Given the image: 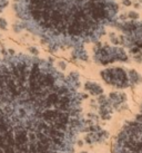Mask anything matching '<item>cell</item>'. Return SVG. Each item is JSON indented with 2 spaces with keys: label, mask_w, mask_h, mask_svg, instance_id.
I'll use <instances>...</instances> for the list:
<instances>
[{
  "label": "cell",
  "mask_w": 142,
  "mask_h": 153,
  "mask_svg": "<svg viewBox=\"0 0 142 153\" xmlns=\"http://www.w3.org/2000/svg\"><path fill=\"white\" fill-rule=\"evenodd\" d=\"M45 59L0 58V153H72L84 132L83 95Z\"/></svg>",
  "instance_id": "cell-1"
},
{
  "label": "cell",
  "mask_w": 142,
  "mask_h": 153,
  "mask_svg": "<svg viewBox=\"0 0 142 153\" xmlns=\"http://www.w3.org/2000/svg\"><path fill=\"white\" fill-rule=\"evenodd\" d=\"M21 25L52 49L97 42L117 17L116 0H15Z\"/></svg>",
  "instance_id": "cell-2"
},
{
  "label": "cell",
  "mask_w": 142,
  "mask_h": 153,
  "mask_svg": "<svg viewBox=\"0 0 142 153\" xmlns=\"http://www.w3.org/2000/svg\"><path fill=\"white\" fill-rule=\"evenodd\" d=\"M114 153H142V108L140 114L127 122L119 132L114 145Z\"/></svg>",
  "instance_id": "cell-3"
},
{
  "label": "cell",
  "mask_w": 142,
  "mask_h": 153,
  "mask_svg": "<svg viewBox=\"0 0 142 153\" xmlns=\"http://www.w3.org/2000/svg\"><path fill=\"white\" fill-rule=\"evenodd\" d=\"M101 76L103 77L108 84H111L113 86H117L120 88H124L129 86V78L127 76V73L122 68H111L105 69L101 72Z\"/></svg>",
  "instance_id": "cell-4"
},
{
  "label": "cell",
  "mask_w": 142,
  "mask_h": 153,
  "mask_svg": "<svg viewBox=\"0 0 142 153\" xmlns=\"http://www.w3.org/2000/svg\"><path fill=\"white\" fill-rule=\"evenodd\" d=\"M128 57L121 48H111L105 46L98 49L96 53V60L101 64H108L114 60H127Z\"/></svg>",
  "instance_id": "cell-5"
},
{
  "label": "cell",
  "mask_w": 142,
  "mask_h": 153,
  "mask_svg": "<svg viewBox=\"0 0 142 153\" xmlns=\"http://www.w3.org/2000/svg\"><path fill=\"white\" fill-rule=\"evenodd\" d=\"M109 137V133L105 130H101L99 132H91L84 136V142L88 144H98L103 143Z\"/></svg>",
  "instance_id": "cell-6"
},
{
  "label": "cell",
  "mask_w": 142,
  "mask_h": 153,
  "mask_svg": "<svg viewBox=\"0 0 142 153\" xmlns=\"http://www.w3.org/2000/svg\"><path fill=\"white\" fill-rule=\"evenodd\" d=\"M99 104H100V110H99V113H100V117L102 120H110L111 116H112V108L111 104L108 100L105 97V96H101L99 97Z\"/></svg>",
  "instance_id": "cell-7"
},
{
  "label": "cell",
  "mask_w": 142,
  "mask_h": 153,
  "mask_svg": "<svg viewBox=\"0 0 142 153\" xmlns=\"http://www.w3.org/2000/svg\"><path fill=\"white\" fill-rule=\"evenodd\" d=\"M110 104L113 108H119V105H121V103H123L127 100L124 94H118V93H112L110 94Z\"/></svg>",
  "instance_id": "cell-8"
},
{
  "label": "cell",
  "mask_w": 142,
  "mask_h": 153,
  "mask_svg": "<svg viewBox=\"0 0 142 153\" xmlns=\"http://www.w3.org/2000/svg\"><path fill=\"white\" fill-rule=\"evenodd\" d=\"M86 89L88 91V92H90L91 94H93V95H99V94H101L102 92H103V89H102V87H101L100 85H98V84H96V83H87L86 84Z\"/></svg>",
  "instance_id": "cell-9"
},
{
  "label": "cell",
  "mask_w": 142,
  "mask_h": 153,
  "mask_svg": "<svg viewBox=\"0 0 142 153\" xmlns=\"http://www.w3.org/2000/svg\"><path fill=\"white\" fill-rule=\"evenodd\" d=\"M73 56L77 57V58H79V59H87V58H88V57H87V53L83 51L82 47L75 48V51H73Z\"/></svg>",
  "instance_id": "cell-10"
},
{
  "label": "cell",
  "mask_w": 142,
  "mask_h": 153,
  "mask_svg": "<svg viewBox=\"0 0 142 153\" xmlns=\"http://www.w3.org/2000/svg\"><path fill=\"white\" fill-rule=\"evenodd\" d=\"M141 81V77L139 76L135 72H130L129 75V82L131 83H134V84H138V82Z\"/></svg>",
  "instance_id": "cell-11"
},
{
  "label": "cell",
  "mask_w": 142,
  "mask_h": 153,
  "mask_svg": "<svg viewBox=\"0 0 142 153\" xmlns=\"http://www.w3.org/2000/svg\"><path fill=\"white\" fill-rule=\"evenodd\" d=\"M7 2H8V0H0V13L4 10V7L7 6Z\"/></svg>",
  "instance_id": "cell-12"
},
{
  "label": "cell",
  "mask_w": 142,
  "mask_h": 153,
  "mask_svg": "<svg viewBox=\"0 0 142 153\" xmlns=\"http://www.w3.org/2000/svg\"><path fill=\"white\" fill-rule=\"evenodd\" d=\"M77 144L79 145V146H82V144H83V142H82V141H78V142H77Z\"/></svg>",
  "instance_id": "cell-13"
},
{
  "label": "cell",
  "mask_w": 142,
  "mask_h": 153,
  "mask_svg": "<svg viewBox=\"0 0 142 153\" xmlns=\"http://www.w3.org/2000/svg\"><path fill=\"white\" fill-rule=\"evenodd\" d=\"M81 153H88V152H81Z\"/></svg>",
  "instance_id": "cell-14"
}]
</instances>
